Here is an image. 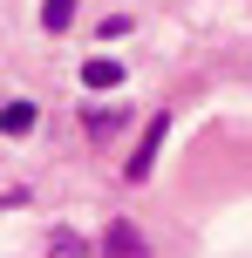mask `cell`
Listing matches in <instances>:
<instances>
[{"mask_svg":"<svg viewBox=\"0 0 252 258\" xmlns=\"http://www.w3.org/2000/svg\"><path fill=\"white\" fill-rule=\"evenodd\" d=\"M95 258H150V245H143V231H136V224H109L103 245H95Z\"/></svg>","mask_w":252,"mask_h":258,"instance_id":"1","label":"cell"},{"mask_svg":"<svg viewBox=\"0 0 252 258\" xmlns=\"http://www.w3.org/2000/svg\"><path fill=\"white\" fill-rule=\"evenodd\" d=\"M164 129H171V116H150V129L136 136V156H130V183H143V177H150V163H157V143H164Z\"/></svg>","mask_w":252,"mask_h":258,"instance_id":"2","label":"cell"},{"mask_svg":"<svg viewBox=\"0 0 252 258\" xmlns=\"http://www.w3.org/2000/svg\"><path fill=\"white\" fill-rule=\"evenodd\" d=\"M34 122H41L34 102H0V136H27Z\"/></svg>","mask_w":252,"mask_h":258,"instance_id":"3","label":"cell"},{"mask_svg":"<svg viewBox=\"0 0 252 258\" xmlns=\"http://www.w3.org/2000/svg\"><path fill=\"white\" fill-rule=\"evenodd\" d=\"M68 21H75V0H48V7H41V27H48V34H68Z\"/></svg>","mask_w":252,"mask_h":258,"instance_id":"4","label":"cell"},{"mask_svg":"<svg viewBox=\"0 0 252 258\" xmlns=\"http://www.w3.org/2000/svg\"><path fill=\"white\" fill-rule=\"evenodd\" d=\"M82 82H89V89H116V82H123V68H116V61H103V54H95V61L82 68Z\"/></svg>","mask_w":252,"mask_h":258,"instance_id":"5","label":"cell"},{"mask_svg":"<svg viewBox=\"0 0 252 258\" xmlns=\"http://www.w3.org/2000/svg\"><path fill=\"white\" fill-rule=\"evenodd\" d=\"M123 122H130V116H123V109H95V116H89V136L103 143V136H116Z\"/></svg>","mask_w":252,"mask_h":258,"instance_id":"6","label":"cell"},{"mask_svg":"<svg viewBox=\"0 0 252 258\" xmlns=\"http://www.w3.org/2000/svg\"><path fill=\"white\" fill-rule=\"evenodd\" d=\"M48 258H89V245H82L75 231H55L48 238Z\"/></svg>","mask_w":252,"mask_h":258,"instance_id":"7","label":"cell"},{"mask_svg":"<svg viewBox=\"0 0 252 258\" xmlns=\"http://www.w3.org/2000/svg\"><path fill=\"white\" fill-rule=\"evenodd\" d=\"M130 27H136V21H130V14H109V21H103V27H95V34H103V41H123V34H130Z\"/></svg>","mask_w":252,"mask_h":258,"instance_id":"8","label":"cell"}]
</instances>
